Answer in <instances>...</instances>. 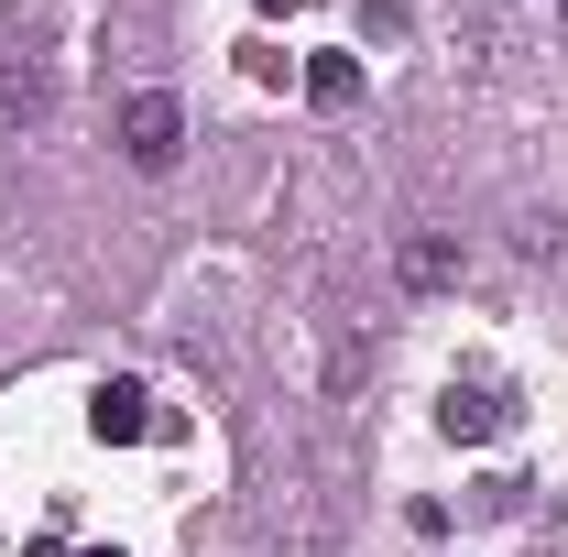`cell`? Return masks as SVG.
I'll return each mask as SVG.
<instances>
[{
  "label": "cell",
  "mask_w": 568,
  "mask_h": 557,
  "mask_svg": "<svg viewBox=\"0 0 568 557\" xmlns=\"http://www.w3.org/2000/svg\"><path fill=\"white\" fill-rule=\"evenodd\" d=\"M394 274L416 284V295H448V284L470 274V252H459V241H448V230H416V241H405V252H394Z\"/></svg>",
  "instance_id": "2"
},
{
  "label": "cell",
  "mask_w": 568,
  "mask_h": 557,
  "mask_svg": "<svg viewBox=\"0 0 568 557\" xmlns=\"http://www.w3.org/2000/svg\"><path fill=\"white\" fill-rule=\"evenodd\" d=\"M306 99H317V110H351V99H361V67H351V55H317V67H306Z\"/></svg>",
  "instance_id": "6"
},
{
  "label": "cell",
  "mask_w": 568,
  "mask_h": 557,
  "mask_svg": "<svg viewBox=\"0 0 568 557\" xmlns=\"http://www.w3.org/2000/svg\"><path fill=\"white\" fill-rule=\"evenodd\" d=\"M33 110H44V67L0 44V121H33Z\"/></svg>",
  "instance_id": "4"
},
{
  "label": "cell",
  "mask_w": 568,
  "mask_h": 557,
  "mask_svg": "<svg viewBox=\"0 0 568 557\" xmlns=\"http://www.w3.org/2000/svg\"><path fill=\"white\" fill-rule=\"evenodd\" d=\"M88 426H99L110 448H132V437H153V394H142V383H99V394H88Z\"/></svg>",
  "instance_id": "3"
},
{
  "label": "cell",
  "mask_w": 568,
  "mask_h": 557,
  "mask_svg": "<svg viewBox=\"0 0 568 557\" xmlns=\"http://www.w3.org/2000/svg\"><path fill=\"white\" fill-rule=\"evenodd\" d=\"M558 22H568V0H558Z\"/></svg>",
  "instance_id": "9"
},
{
  "label": "cell",
  "mask_w": 568,
  "mask_h": 557,
  "mask_svg": "<svg viewBox=\"0 0 568 557\" xmlns=\"http://www.w3.org/2000/svg\"><path fill=\"white\" fill-rule=\"evenodd\" d=\"M88 557H121V547H88Z\"/></svg>",
  "instance_id": "8"
},
{
  "label": "cell",
  "mask_w": 568,
  "mask_h": 557,
  "mask_svg": "<svg viewBox=\"0 0 568 557\" xmlns=\"http://www.w3.org/2000/svg\"><path fill=\"white\" fill-rule=\"evenodd\" d=\"M437 426H448V437H493V426H503V405L481 394V383H448V405H437Z\"/></svg>",
  "instance_id": "5"
},
{
  "label": "cell",
  "mask_w": 568,
  "mask_h": 557,
  "mask_svg": "<svg viewBox=\"0 0 568 557\" xmlns=\"http://www.w3.org/2000/svg\"><path fill=\"white\" fill-rule=\"evenodd\" d=\"M121 153H132L142 175H164V164H175V153H186V110H175V99H164V88H142L132 110H121Z\"/></svg>",
  "instance_id": "1"
},
{
  "label": "cell",
  "mask_w": 568,
  "mask_h": 557,
  "mask_svg": "<svg viewBox=\"0 0 568 557\" xmlns=\"http://www.w3.org/2000/svg\"><path fill=\"white\" fill-rule=\"evenodd\" d=\"M361 33H405V0H361Z\"/></svg>",
  "instance_id": "7"
}]
</instances>
